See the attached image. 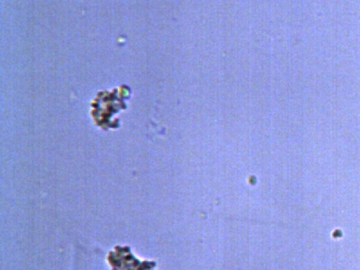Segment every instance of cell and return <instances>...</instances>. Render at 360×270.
<instances>
[{"mask_svg": "<svg viewBox=\"0 0 360 270\" xmlns=\"http://www.w3.org/2000/svg\"><path fill=\"white\" fill-rule=\"evenodd\" d=\"M109 264L115 269H150L155 266V262H141L134 258L131 253L129 247L117 246L115 252L109 253L108 257Z\"/></svg>", "mask_w": 360, "mask_h": 270, "instance_id": "cell-2", "label": "cell"}, {"mask_svg": "<svg viewBox=\"0 0 360 270\" xmlns=\"http://www.w3.org/2000/svg\"><path fill=\"white\" fill-rule=\"evenodd\" d=\"M115 94H117L115 91L102 93V94L101 93L96 101L92 103V117L94 118L95 123L103 129L117 128L119 124L112 120V117L121 109L127 108L124 102V98H119L118 96Z\"/></svg>", "mask_w": 360, "mask_h": 270, "instance_id": "cell-1", "label": "cell"}]
</instances>
